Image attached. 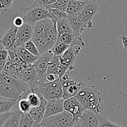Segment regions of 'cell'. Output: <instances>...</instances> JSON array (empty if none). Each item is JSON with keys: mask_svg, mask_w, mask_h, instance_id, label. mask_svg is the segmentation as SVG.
<instances>
[{"mask_svg": "<svg viewBox=\"0 0 127 127\" xmlns=\"http://www.w3.org/2000/svg\"><path fill=\"white\" fill-rule=\"evenodd\" d=\"M32 91L31 88L24 81L16 78L7 72H0V97L18 101L26 98Z\"/></svg>", "mask_w": 127, "mask_h": 127, "instance_id": "1", "label": "cell"}, {"mask_svg": "<svg viewBox=\"0 0 127 127\" xmlns=\"http://www.w3.org/2000/svg\"><path fill=\"white\" fill-rule=\"evenodd\" d=\"M75 97L82 104L85 110H91L98 114L100 113L102 97L100 92L94 85L84 84Z\"/></svg>", "mask_w": 127, "mask_h": 127, "instance_id": "2", "label": "cell"}, {"mask_svg": "<svg viewBox=\"0 0 127 127\" xmlns=\"http://www.w3.org/2000/svg\"><path fill=\"white\" fill-rule=\"evenodd\" d=\"M43 96L46 100L63 98V79L52 82H39L32 90Z\"/></svg>", "mask_w": 127, "mask_h": 127, "instance_id": "3", "label": "cell"}, {"mask_svg": "<svg viewBox=\"0 0 127 127\" xmlns=\"http://www.w3.org/2000/svg\"><path fill=\"white\" fill-rule=\"evenodd\" d=\"M77 122L72 114L64 110L57 114L44 117L40 123L45 127H70Z\"/></svg>", "mask_w": 127, "mask_h": 127, "instance_id": "4", "label": "cell"}, {"mask_svg": "<svg viewBox=\"0 0 127 127\" xmlns=\"http://www.w3.org/2000/svg\"><path fill=\"white\" fill-rule=\"evenodd\" d=\"M23 11L24 14L22 17L24 21L33 26L42 20L50 18L48 8L36 2H33L32 5L23 9Z\"/></svg>", "mask_w": 127, "mask_h": 127, "instance_id": "5", "label": "cell"}, {"mask_svg": "<svg viewBox=\"0 0 127 127\" xmlns=\"http://www.w3.org/2000/svg\"><path fill=\"white\" fill-rule=\"evenodd\" d=\"M99 8V5L97 0H90L79 15V17L85 25L87 29L93 28V19L97 14Z\"/></svg>", "mask_w": 127, "mask_h": 127, "instance_id": "6", "label": "cell"}, {"mask_svg": "<svg viewBox=\"0 0 127 127\" xmlns=\"http://www.w3.org/2000/svg\"><path fill=\"white\" fill-rule=\"evenodd\" d=\"M82 46L80 45H73L70 46L67 50L60 57L61 64L66 67L69 71L75 69V63L77 58L79 56L82 51Z\"/></svg>", "mask_w": 127, "mask_h": 127, "instance_id": "7", "label": "cell"}, {"mask_svg": "<svg viewBox=\"0 0 127 127\" xmlns=\"http://www.w3.org/2000/svg\"><path fill=\"white\" fill-rule=\"evenodd\" d=\"M63 99H67L75 97L80 91L84 83L71 79L67 73L63 77Z\"/></svg>", "mask_w": 127, "mask_h": 127, "instance_id": "8", "label": "cell"}, {"mask_svg": "<svg viewBox=\"0 0 127 127\" xmlns=\"http://www.w3.org/2000/svg\"><path fill=\"white\" fill-rule=\"evenodd\" d=\"M53 56H54V54L50 50L49 52L41 54L38 57L37 60L34 62V66L37 73L39 82H41L43 79L46 74L47 73L49 64L50 61H52Z\"/></svg>", "mask_w": 127, "mask_h": 127, "instance_id": "9", "label": "cell"}, {"mask_svg": "<svg viewBox=\"0 0 127 127\" xmlns=\"http://www.w3.org/2000/svg\"><path fill=\"white\" fill-rule=\"evenodd\" d=\"M100 114L91 110H85L78 122L82 127H99Z\"/></svg>", "mask_w": 127, "mask_h": 127, "instance_id": "10", "label": "cell"}, {"mask_svg": "<svg viewBox=\"0 0 127 127\" xmlns=\"http://www.w3.org/2000/svg\"><path fill=\"white\" fill-rule=\"evenodd\" d=\"M34 36V26L28 23H26L17 29V40L15 47L23 46L30 40H32Z\"/></svg>", "mask_w": 127, "mask_h": 127, "instance_id": "11", "label": "cell"}, {"mask_svg": "<svg viewBox=\"0 0 127 127\" xmlns=\"http://www.w3.org/2000/svg\"><path fill=\"white\" fill-rule=\"evenodd\" d=\"M21 79L24 81L27 85H29L32 91L37 85L39 79L34 64H28L23 69L21 73Z\"/></svg>", "mask_w": 127, "mask_h": 127, "instance_id": "12", "label": "cell"}, {"mask_svg": "<svg viewBox=\"0 0 127 127\" xmlns=\"http://www.w3.org/2000/svg\"><path fill=\"white\" fill-rule=\"evenodd\" d=\"M64 110L72 114L76 121L79 120V118L85 111L83 106L76 97H71L64 99Z\"/></svg>", "mask_w": 127, "mask_h": 127, "instance_id": "13", "label": "cell"}, {"mask_svg": "<svg viewBox=\"0 0 127 127\" xmlns=\"http://www.w3.org/2000/svg\"><path fill=\"white\" fill-rule=\"evenodd\" d=\"M64 99L63 98L47 100L44 117L55 115L64 111Z\"/></svg>", "mask_w": 127, "mask_h": 127, "instance_id": "14", "label": "cell"}, {"mask_svg": "<svg viewBox=\"0 0 127 127\" xmlns=\"http://www.w3.org/2000/svg\"><path fill=\"white\" fill-rule=\"evenodd\" d=\"M17 29H18V27H17L14 24H12L11 26V27L8 29V30L2 36H1L2 43L4 47L7 50H9V49L15 47Z\"/></svg>", "mask_w": 127, "mask_h": 127, "instance_id": "15", "label": "cell"}, {"mask_svg": "<svg viewBox=\"0 0 127 127\" xmlns=\"http://www.w3.org/2000/svg\"><path fill=\"white\" fill-rule=\"evenodd\" d=\"M68 71H69V70L66 67L63 66L61 64L60 57L54 55L49 64L47 73L56 74L60 78H62L67 73Z\"/></svg>", "mask_w": 127, "mask_h": 127, "instance_id": "16", "label": "cell"}, {"mask_svg": "<svg viewBox=\"0 0 127 127\" xmlns=\"http://www.w3.org/2000/svg\"><path fill=\"white\" fill-rule=\"evenodd\" d=\"M68 20L70 22V26L72 28V30L76 36V37L79 39H82V34L84 33L87 28L85 25L82 23V21L80 20L79 16H68Z\"/></svg>", "mask_w": 127, "mask_h": 127, "instance_id": "17", "label": "cell"}, {"mask_svg": "<svg viewBox=\"0 0 127 127\" xmlns=\"http://www.w3.org/2000/svg\"><path fill=\"white\" fill-rule=\"evenodd\" d=\"M47 104V100L43 96L42 101L40 105L37 107H32L30 111L29 112L34 120L37 123H41L45 117V111Z\"/></svg>", "mask_w": 127, "mask_h": 127, "instance_id": "18", "label": "cell"}, {"mask_svg": "<svg viewBox=\"0 0 127 127\" xmlns=\"http://www.w3.org/2000/svg\"><path fill=\"white\" fill-rule=\"evenodd\" d=\"M90 0L88 1H79V0H70L66 12L68 15L79 16Z\"/></svg>", "mask_w": 127, "mask_h": 127, "instance_id": "19", "label": "cell"}, {"mask_svg": "<svg viewBox=\"0 0 127 127\" xmlns=\"http://www.w3.org/2000/svg\"><path fill=\"white\" fill-rule=\"evenodd\" d=\"M54 23H55L50 18L44 19L37 22L34 26V36H45L48 29Z\"/></svg>", "mask_w": 127, "mask_h": 127, "instance_id": "20", "label": "cell"}, {"mask_svg": "<svg viewBox=\"0 0 127 127\" xmlns=\"http://www.w3.org/2000/svg\"><path fill=\"white\" fill-rule=\"evenodd\" d=\"M11 116L6 120L2 127H20V120L22 117V112L18 109L17 104L12 109Z\"/></svg>", "mask_w": 127, "mask_h": 127, "instance_id": "21", "label": "cell"}, {"mask_svg": "<svg viewBox=\"0 0 127 127\" xmlns=\"http://www.w3.org/2000/svg\"><path fill=\"white\" fill-rule=\"evenodd\" d=\"M15 49L17 55L28 64H33L38 58V56L34 55L33 54L29 52L23 46H17L15 47Z\"/></svg>", "mask_w": 127, "mask_h": 127, "instance_id": "22", "label": "cell"}, {"mask_svg": "<svg viewBox=\"0 0 127 127\" xmlns=\"http://www.w3.org/2000/svg\"><path fill=\"white\" fill-rule=\"evenodd\" d=\"M32 40L36 44L40 55L52 49V47L45 36H34Z\"/></svg>", "mask_w": 127, "mask_h": 127, "instance_id": "23", "label": "cell"}, {"mask_svg": "<svg viewBox=\"0 0 127 127\" xmlns=\"http://www.w3.org/2000/svg\"><path fill=\"white\" fill-rule=\"evenodd\" d=\"M56 28H57L58 36H60L64 33H73L70 22L68 20V17L60 19L56 23Z\"/></svg>", "mask_w": 127, "mask_h": 127, "instance_id": "24", "label": "cell"}, {"mask_svg": "<svg viewBox=\"0 0 127 127\" xmlns=\"http://www.w3.org/2000/svg\"><path fill=\"white\" fill-rule=\"evenodd\" d=\"M17 100L0 98V114L11 112L17 104Z\"/></svg>", "mask_w": 127, "mask_h": 127, "instance_id": "25", "label": "cell"}, {"mask_svg": "<svg viewBox=\"0 0 127 127\" xmlns=\"http://www.w3.org/2000/svg\"><path fill=\"white\" fill-rule=\"evenodd\" d=\"M49 10V13L50 15V19H52V20L56 24V23L62 18H67L68 17V14L66 11H61L60 9H57V8H47Z\"/></svg>", "mask_w": 127, "mask_h": 127, "instance_id": "26", "label": "cell"}, {"mask_svg": "<svg viewBox=\"0 0 127 127\" xmlns=\"http://www.w3.org/2000/svg\"><path fill=\"white\" fill-rule=\"evenodd\" d=\"M42 97L43 96H41L40 94H37L34 91H30L26 96V99L29 100L32 107H37L40 105L42 101Z\"/></svg>", "mask_w": 127, "mask_h": 127, "instance_id": "27", "label": "cell"}, {"mask_svg": "<svg viewBox=\"0 0 127 127\" xmlns=\"http://www.w3.org/2000/svg\"><path fill=\"white\" fill-rule=\"evenodd\" d=\"M70 46L67 44V43H62V42L57 40L56 43L55 44L54 47L52 48V49L51 51L53 52L54 55L61 56L67 50V49Z\"/></svg>", "mask_w": 127, "mask_h": 127, "instance_id": "28", "label": "cell"}, {"mask_svg": "<svg viewBox=\"0 0 127 127\" xmlns=\"http://www.w3.org/2000/svg\"><path fill=\"white\" fill-rule=\"evenodd\" d=\"M35 121L29 113H23L20 120V127H32Z\"/></svg>", "mask_w": 127, "mask_h": 127, "instance_id": "29", "label": "cell"}, {"mask_svg": "<svg viewBox=\"0 0 127 127\" xmlns=\"http://www.w3.org/2000/svg\"><path fill=\"white\" fill-rule=\"evenodd\" d=\"M17 108L22 113H29L32 105L26 98H21L17 102Z\"/></svg>", "mask_w": 127, "mask_h": 127, "instance_id": "30", "label": "cell"}, {"mask_svg": "<svg viewBox=\"0 0 127 127\" xmlns=\"http://www.w3.org/2000/svg\"><path fill=\"white\" fill-rule=\"evenodd\" d=\"M29 52H31L32 54H33L34 55H36V56H40V54L39 52V50L36 46V44L34 43V41L32 40H29L28 42H26V43H24L23 45Z\"/></svg>", "mask_w": 127, "mask_h": 127, "instance_id": "31", "label": "cell"}, {"mask_svg": "<svg viewBox=\"0 0 127 127\" xmlns=\"http://www.w3.org/2000/svg\"><path fill=\"white\" fill-rule=\"evenodd\" d=\"M69 2H70V0H57L53 5H52L49 7L66 11L67 6H68V4H69Z\"/></svg>", "mask_w": 127, "mask_h": 127, "instance_id": "32", "label": "cell"}, {"mask_svg": "<svg viewBox=\"0 0 127 127\" xmlns=\"http://www.w3.org/2000/svg\"><path fill=\"white\" fill-rule=\"evenodd\" d=\"M99 127H123L120 126L119 125H117L110 120H108L106 117L100 115V120H99Z\"/></svg>", "mask_w": 127, "mask_h": 127, "instance_id": "33", "label": "cell"}, {"mask_svg": "<svg viewBox=\"0 0 127 127\" xmlns=\"http://www.w3.org/2000/svg\"><path fill=\"white\" fill-rule=\"evenodd\" d=\"M14 0H0V10L8 12L9 8L12 6Z\"/></svg>", "mask_w": 127, "mask_h": 127, "instance_id": "34", "label": "cell"}, {"mask_svg": "<svg viewBox=\"0 0 127 127\" xmlns=\"http://www.w3.org/2000/svg\"><path fill=\"white\" fill-rule=\"evenodd\" d=\"M60 77L56 75V74H54V73H46V76H44L43 79L41 81V82H54L57 79H58Z\"/></svg>", "mask_w": 127, "mask_h": 127, "instance_id": "35", "label": "cell"}, {"mask_svg": "<svg viewBox=\"0 0 127 127\" xmlns=\"http://www.w3.org/2000/svg\"><path fill=\"white\" fill-rule=\"evenodd\" d=\"M56 1L57 0H34V2L38 3L44 7L48 8L52 5H53Z\"/></svg>", "mask_w": 127, "mask_h": 127, "instance_id": "36", "label": "cell"}, {"mask_svg": "<svg viewBox=\"0 0 127 127\" xmlns=\"http://www.w3.org/2000/svg\"><path fill=\"white\" fill-rule=\"evenodd\" d=\"M25 23V21H24V19L23 17H20V16H17L14 18L13 20V24L17 26V27H20L22 26L23 24Z\"/></svg>", "mask_w": 127, "mask_h": 127, "instance_id": "37", "label": "cell"}, {"mask_svg": "<svg viewBox=\"0 0 127 127\" xmlns=\"http://www.w3.org/2000/svg\"><path fill=\"white\" fill-rule=\"evenodd\" d=\"M8 50L6 49H3L2 50H0V61H7L8 59Z\"/></svg>", "mask_w": 127, "mask_h": 127, "instance_id": "38", "label": "cell"}, {"mask_svg": "<svg viewBox=\"0 0 127 127\" xmlns=\"http://www.w3.org/2000/svg\"><path fill=\"white\" fill-rule=\"evenodd\" d=\"M11 113H12V111L0 114V127H2V126L5 123V122L6 121V120L11 116Z\"/></svg>", "mask_w": 127, "mask_h": 127, "instance_id": "39", "label": "cell"}, {"mask_svg": "<svg viewBox=\"0 0 127 127\" xmlns=\"http://www.w3.org/2000/svg\"><path fill=\"white\" fill-rule=\"evenodd\" d=\"M120 40H121V42H122L123 49L125 51H127V36L121 35L120 36Z\"/></svg>", "mask_w": 127, "mask_h": 127, "instance_id": "40", "label": "cell"}, {"mask_svg": "<svg viewBox=\"0 0 127 127\" xmlns=\"http://www.w3.org/2000/svg\"><path fill=\"white\" fill-rule=\"evenodd\" d=\"M7 61H0V72H2L4 70L5 66V64Z\"/></svg>", "mask_w": 127, "mask_h": 127, "instance_id": "41", "label": "cell"}, {"mask_svg": "<svg viewBox=\"0 0 127 127\" xmlns=\"http://www.w3.org/2000/svg\"><path fill=\"white\" fill-rule=\"evenodd\" d=\"M32 127H42V125H41L40 123H37V122H35V123L33 124V126H32Z\"/></svg>", "mask_w": 127, "mask_h": 127, "instance_id": "42", "label": "cell"}, {"mask_svg": "<svg viewBox=\"0 0 127 127\" xmlns=\"http://www.w3.org/2000/svg\"><path fill=\"white\" fill-rule=\"evenodd\" d=\"M5 49V48L4 47V46H3V44H2V43L1 36H0V50H2V49Z\"/></svg>", "mask_w": 127, "mask_h": 127, "instance_id": "43", "label": "cell"}, {"mask_svg": "<svg viewBox=\"0 0 127 127\" xmlns=\"http://www.w3.org/2000/svg\"><path fill=\"white\" fill-rule=\"evenodd\" d=\"M70 127H82V126H81V125L79 124V123L77 122L76 124H74L73 126H70Z\"/></svg>", "mask_w": 127, "mask_h": 127, "instance_id": "44", "label": "cell"}, {"mask_svg": "<svg viewBox=\"0 0 127 127\" xmlns=\"http://www.w3.org/2000/svg\"><path fill=\"white\" fill-rule=\"evenodd\" d=\"M79 1H88V0H79Z\"/></svg>", "mask_w": 127, "mask_h": 127, "instance_id": "45", "label": "cell"}, {"mask_svg": "<svg viewBox=\"0 0 127 127\" xmlns=\"http://www.w3.org/2000/svg\"><path fill=\"white\" fill-rule=\"evenodd\" d=\"M42 127H45V126H42Z\"/></svg>", "mask_w": 127, "mask_h": 127, "instance_id": "46", "label": "cell"}, {"mask_svg": "<svg viewBox=\"0 0 127 127\" xmlns=\"http://www.w3.org/2000/svg\"><path fill=\"white\" fill-rule=\"evenodd\" d=\"M0 98H1V97H0Z\"/></svg>", "mask_w": 127, "mask_h": 127, "instance_id": "47", "label": "cell"}]
</instances>
